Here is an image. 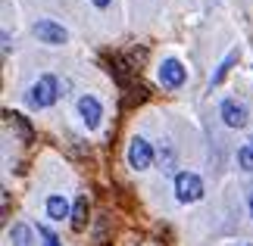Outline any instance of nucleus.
<instances>
[{
	"instance_id": "f8f14e48",
	"label": "nucleus",
	"mask_w": 253,
	"mask_h": 246,
	"mask_svg": "<svg viewBox=\"0 0 253 246\" xmlns=\"http://www.w3.org/2000/svg\"><path fill=\"white\" fill-rule=\"evenodd\" d=\"M9 237H13L16 246H32V231H28V224H16V228L9 231Z\"/></svg>"
},
{
	"instance_id": "f257e3e1",
	"label": "nucleus",
	"mask_w": 253,
	"mask_h": 246,
	"mask_svg": "<svg viewBox=\"0 0 253 246\" xmlns=\"http://www.w3.org/2000/svg\"><path fill=\"white\" fill-rule=\"evenodd\" d=\"M56 97H60V81H56L53 75H44V78H38L32 84V91H28V106L47 109V106L56 103Z\"/></svg>"
},
{
	"instance_id": "2eb2a0df",
	"label": "nucleus",
	"mask_w": 253,
	"mask_h": 246,
	"mask_svg": "<svg viewBox=\"0 0 253 246\" xmlns=\"http://www.w3.org/2000/svg\"><path fill=\"white\" fill-rule=\"evenodd\" d=\"M38 234H41V237H44V246H60V240H56V234H50V231L44 228V224H41V228H38Z\"/></svg>"
},
{
	"instance_id": "f3484780",
	"label": "nucleus",
	"mask_w": 253,
	"mask_h": 246,
	"mask_svg": "<svg viewBox=\"0 0 253 246\" xmlns=\"http://www.w3.org/2000/svg\"><path fill=\"white\" fill-rule=\"evenodd\" d=\"M250 215H253V193H250Z\"/></svg>"
},
{
	"instance_id": "dca6fc26",
	"label": "nucleus",
	"mask_w": 253,
	"mask_h": 246,
	"mask_svg": "<svg viewBox=\"0 0 253 246\" xmlns=\"http://www.w3.org/2000/svg\"><path fill=\"white\" fill-rule=\"evenodd\" d=\"M91 3H94V6H100V9H106V6L113 3V0H91Z\"/></svg>"
},
{
	"instance_id": "39448f33",
	"label": "nucleus",
	"mask_w": 253,
	"mask_h": 246,
	"mask_svg": "<svg viewBox=\"0 0 253 246\" xmlns=\"http://www.w3.org/2000/svg\"><path fill=\"white\" fill-rule=\"evenodd\" d=\"M219 115H222V122H225L228 128H244L250 119H247V106L244 103H238L235 97H228V100H222L219 106Z\"/></svg>"
},
{
	"instance_id": "1a4fd4ad",
	"label": "nucleus",
	"mask_w": 253,
	"mask_h": 246,
	"mask_svg": "<svg viewBox=\"0 0 253 246\" xmlns=\"http://www.w3.org/2000/svg\"><path fill=\"white\" fill-rule=\"evenodd\" d=\"M84 224H87V196H79L72 206V228L84 231Z\"/></svg>"
},
{
	"instance_id": "7ed1b4c3",
	"label": "nucleus",
	"mask_w": 253,
	"mask_h": 246,
	"mask_svg": "<svg viewBox=\"0 0 253 246\" xmlns=\"http://www.w3.org/2000/svg\"><path fill=\"white\" fill-rule=\"evenodd\" d=\"M128 165L134 172H144L153 165V146L144 141V137H134L131 146H128Z\"/></svg>"
},
{
	"instance_id": "9b49d317",
	"label": "nucleus",
	"mask_w": 253,
	"mask_h": 246,
	"mask_svg": "<svg viewBox=\"0 0 253 246\" xmlns=\"http://www.w3.org/2000/svg\"><path fill=\"white\" fill-rule=\"evenodd\" d=\"M125 94V100H122V109H128V106H134V103H144L147 100V87L144 84H131L128 91H122Z\"/></svg>"
},
{
	"instance_id": "4468645a",
	"label": "nucleus",
	"mask_w": 253,
	"mask_h": 246,
	"mask_svg": "<svg viewBox=\"0 0 253 246\" xmlns=\"http://www.w3.org/2000/svg\"><path fill=\"white\" fill-rule=\"evenodd\" d=\"M13 122L19 125V131H22V137H25V141H32V137H35V134H32V125H28V122H25L19 112H13Z\"/></svg>"
},
{
	"instance_id": "20e7f679",
	"label": "nucleus",
	"mask_w": 253,
	"mask_h": 246,
	"mask_svg": "<svg viewBox=\"0 0 253 246\" xmlns=\"http://www.w3.org/2000/svg\"><path fill=\"white\" fill-rule=\"evenodd\" d=\"M184 81H188L184 66H181L178 60H163V66H160V84L169 87V91H178Z\"/></svg>"
},
{
	"instance_id": "423d86ee",
	"label": "nucleus",
	"mask_w": 253,
	"mask_h": 246,
	"mask_svg": "<svg viewBox=\"0 0 253 246\" xmlns=\"http://www.w3.org/2000/svg\"><path fill=\"white\" fill-rule=\"evenodd\" d=\"M35 35H38V41H44V44H66L69 41V32H66L63 25H56L53 19H38Z\"/></svg>"
},
{
	"instance_id": "ddd939ff",
	"label": "nucleus",
	"mask_w": 253,
	"mask_h": 246,
	"mask_svg": "<svg viewBox=\"0 0 253 246\" xmlns=\"http://www.w3.org/2000/svg\"><path fill=\"white\" fill-rule=\"evenodd\" d=\"M238 165H241L244 172H253V141L238 150Z\"/></svg>"
},
{
	"instance_id": "6e6552de",
	"label": "nucleus",
	"mask_w": 253,
	"mask_h": 246,
	"mask_svg": "<svg viewBox=\"0 0 253 246\" xmlns=\"http://www.w3.org/2000/svg\"><path fill=\"white\" fill-rule=\"evenodd\" d=\"M47 215H50L53 221H63L66 215H72V209H69V203H66L63 196H50V200H47Z\"/></svg>"
},
{
	"instance_id": "f03ea898",
	"label": "nucleus",
	"mask_w": 253,
	"mask_h": 246,
	"mask_svg": "<svg viewBox=\"0 0 253 246\" xmlns=\"http://www.w3.org/2000/svg\"><path fill=\"white\" fill-rule=\"evenodd\" d=\"M175 196L178 203H197L203 196V181L194 172H178L175 175Z\"/></svg>"
},
{
	"instance_id": "9d476101",
	"label": "nucleus",
	"mask_w": 253,
	"mask_h": 246,
	"mask_svg": "<svg viewBox=\"0 0 253 246\" xmlns=\"http://www.w3.org/2000/svg\"><path fill=\"white\" fill-rule=\"evenodd\" d=\"M238 56H241V50H228V56H225V60H222V66L216 69V75H212V87H216V84H222V81H225V75L231 72V66H235L238 63Z\"/></svg>"
},
{
	"instance_id": "0eeeda50",
	"label": "nucleus",
	"mask_w": 253,
	"mask_h": 246,
	"mask_svg": "<svg viewBox=\"0 0 253 246\" xmlns=\"http://www.w3.org/2000/svg\"><path fill=\"white\" fill-rule=\"evenodd\" d=\"M79 115H82V122L87 125V131H94V128L100 125V115H103L100 100H97V97H91V94H84L82 100H79Z\"/></svg>"
}]
</instances>
